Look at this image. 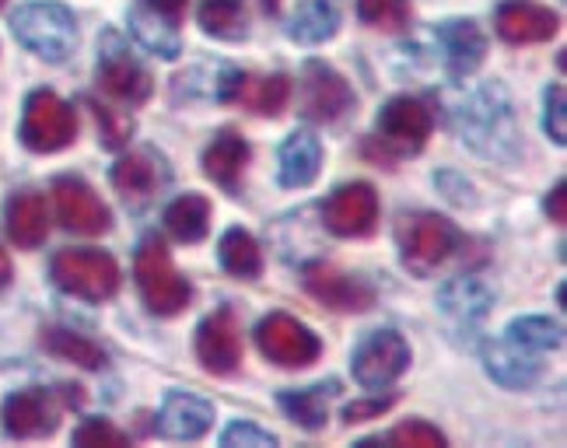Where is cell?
I'll list each match as a JSON object with an SVG mask.
<instances>
[{
	"mask_svg": "<svg viewBox=\"0 0 567 448\" xmlns=\"http://www.w3.org/2000/svg\"><path fill=\"white\" fill-rule=\"evenodd\" d=\"M434 131V116L421 98L400 95L385 102V110L379 113V158L392 162V158H406L424 152V144Z\"/></svg>",
	"mask_w": 567,
	"mask_h": 448,
	"instance_id": "cell-6",
	"label": "cell"
},
{
	"mask_svg": "<svg viewBox=\"0 0 567 448\" xmlns=\"http://www.w3.org/2000/svg\"><path fill=\"white\" fill-rule=\"evenodd\" d=\"M351 368L358 386L364 389H385L410 368V344L396 330H372L361 336L354 347Z\"/></svg>",
	"mask_w": 567,
	"mask_h": 448,
	"instance_id": "cell-7",
	"label": "cell"
},
{
	"mask_svg": "<svg viewBox=\"0 0 567 448\" xmlns=\"http://www.w3.org/2000/svg\"><path fill=\"white\" fill-rule=\"evenodd\" d=\"M305 291L333 312H368L375 305V291L358 277L337 270L333 263L305 267Z\"/></svg>",
	"mask_w": 567,
	"mask_h": 448,
	"instance_id": "cell-16",
	"label": "cell"
},
{
	"mask_svg": "<svg viewBox=\"0 0 567 448\" xmlns=\"http://www.w3.org/2000/svg\"><path fill=\"white\" fill-rule=\"evenodd\" d=\"M392 448H403V445H413V448H442L445 445V435L439 428H431L424 420H406L400 428H392L389 438H385Z\"/></svg>",
	"mask_w": 567,
	"mask_h": 448,
	"instance_id": "cell-39",
	"label": "cell"
},
{
	"mask_svg": "<svg viewBox=\"0 0 567 448\" xmlns=\"http://www.w3.org/2000/svg\"><path fill=\"white\" fill-rule=\"evenodd\" d=\"M200 29L214 39H246V0H200Z\"/></svg>",
	"mask_w": 567,
	"mask_h": 448,
	"instance_id": "cell-32",
	"label": "cell"
},
{
	"mask_svg": "<svg viewBox=\"0 0 567 448\" xmlns=\"http://www.w3.org/2000/svg\"><path fill=\"white\" fill-rule=\"evenodd\" d=\"M11 281V260H8V252L0 249V288H4Z\"/></svg>",
	"mask_w": 567,
	"mask_h": 448,
	"instance_id": "cell-43",
	"label": "cell"
},
{
	"mask_svg": "<svg viewBox=\"0 0 567 448\" xmlns=\"http://www.w3.org/2000/svg\"><path fill=\"white\" fill-rule=\"evenodd\" d=\"M60 428V407L47 389H18L4 399V431L18 441L50 438Z\"/></svg>",
	"mask_w": 567,
	"mask_h": 448,
	"instance_id": "cell-17",
	"label": "cell"
},
{
	"mask_svg": "<svg viewBox=\"0 0 567 448\" xmlns=\"http://www.w3.org/2000/svg\"><path fill=\"white\" fill-rule=\"evenodd\" d=\"M340 393V382H319L309 389H288L280 393V410L288 414L295 424H301L305 431H319L326 428V417H330V403Z\"/></svg>",
	"mask_w": 567,
	"mask_h": 448,
	"instance_id": "cell-28",
	"label": "cell"
},
{
	"mask_svg": "<svg viewBox=\"0 0 567 448\" xmlns=\"http://www.w3.org/2000/svg\"><path fill=\"white\" fill-rule=\"evenodd\" d=\"M491 305H494V294L480 281H473V277H455L439 294V309L455 333H473L487 319Z\"/></svg>",
	"mask_w": 567,
	"mask_h": 448,
	"instance_id": "cell-23",
	"label": "cell"
},
{
	"mask_svg": "<svg viewBox=\"0 0 567 448\" xmlns=\"http://www.w3.org/2000/svg\"><path fill=\"white\" fill-rule=\"evenodd\" d=\"M78 137V116L56 92L39 88L25 98V116H21V144L35 155H53L71 147Z\"/></svg>",
	"mask_w": 567,
	"mask_h": 448,
	"instance_id": "cell-5",
	"label": "cell"
},
{
	"mask_svg": "<svg viewBox=\"0 0 567 448\" xmlns=\"http://www.w3.org/2000/svg\"><path fill=\"white\" fill-rule=\"evenodd\" d=\"M264 4H267V11H277V0H264Z\"/></svg>",
	"mask_w": 567,
	"mask_h": 448,
	"instance_id": "cell-44",
	"label": "cell"
},
{
	"mask_svg": "<svg viewBox=\"0 0 567 448\" xmlns=\"http://www.w3.org/2000/svg\"><path fill=\"white\" fill-rule=\"evenodd\" d=\"M410 0H358V14L364 25L382 32H403L410 25Z\"/></svg>",
	"mask_w": 567,
	"mask_h": 448,
	"instance_id": "cell-35",
	"label": "cell"
},
{
	"mask_svg": "<svg viewBox=\"0 0 567 448\" xmlns=\"http://www.w3.org/2000/svg\"><path fill=\"white\" fill-rule=\"evenodd\" d=\"M11 29H14V39L21 42V46L32 50L42 60H50V63H63L78 46L74 14L63 4H53V0L21 4L11 14Z\"/></svg>",
	"mask_w": 567,
	"mask_h": 448,
	"instance_id": "cell-1",
	"label": "cell"
},
{
	"mask_svg": "<svg viewBox=\"0 0 567 448\" xmlns=\"http://www.w3.org/2000/svg\"><path fill=\"white\" fill-rule=\"evenodd\" d=\"M246 165H249V144L238 137L235 131L217 134L207 144V152H204V173H207V179H214L217 186H225V189L238 186V179H243V173H246Z\"/></svg>",
	"mask_w": 567,
	"mask_h": 448,
	"instance_id": "cell-27",
	"label": "cell"
},
{
	"mask_svg": "<svg viewBox=\"0 0 567 448\" xmlns=\"http://www.w3.org/2000/svg\"><path fill=\"white\" fill-rule=\"evenodd\" d=\"M484 365L487 375L505 389H526L539 378V354L522 347L518 340L501 336V340H487L484 344Z\"/></svg>",
	"mask_w": 567,
	"mask_h": 448,
	"instance_id": "cell-22",
	"label": "cell"
},
{
	"mask_svg": "<svg viewBox=\"0 0 567 448\" xmlns=\"http://www.w3.org/2000/svg\"><path fill=\"white\" fill-rule=\"evenodd\" d=\"M196 357L210 375H231L243 365V326L231 309H217L196 330Z\"/></svg>",
	"mask_w": 567,
	"mask_h": 448,
	"instance_id": "cell-14",
	"label": "cell"
},
{
	"mask_svg": "<svg viewBox=\"0 0 567 448\" xmlns=\"http://www.w3.org/2000/svg\"><path fill=\"white\" fill-rule=\"evenodd\" d=\"M322 221L340 239H364L379 225V194L372 183L337 186L322 207Z\"/></svg>",
	"mask_w": 567,
	"mask_h": 448,
	"instance_id": "cell-12",
	"label": "cell"
},
{
	"mask_svg": "<svg viewBox=\"0 0 567 448\" xmlns=\"http://www.w3.org/2000/svg\"><path fill=\"white\" fill-rule=\"evenodd\" d=\"M431 35H434V46H439L449 74L466 77V74H473L480 67V63H484L487 39H484V32L476 29V21L449 18V21H439Z\"/></svg>",
	"mask_w": 567,
	"mask_h": 448,
	"instance_id": "cell-18",
	"label": "cell"
},
{
	"mask_svg": "<svg viewBox=\"0 0 567 448\" xmlns=\"http://www.w3.org/2000/svg\"><path fill=\"white\" fill-rule=\"evenodd\" d=\"M301 116L312 123H337L340 116H347L354 110V88L347 84L343 74H337L330 63H305L301 71Z\"/></svg>",
	"mask_w": 567,
	"mask_h": 448,
	"instance_id": "cell-11",
	"label": "cell"
},
{
	"mask_svg": "<svg viewBox=\"0 0 567 448\" xmlns=\"http://www.w3.org/2000/svg\"><path fill=\"white\" fill-rule=\"evenodd\" d=\"M396 239L403 267L417 277H431L460 246V231L442 215H410L400 221Z\"/></svg>",
	"mask_w": 567,
	"mask_h": 448,
	"instance_id": "cell-4",
	"label": "cell"
},
{
	"mask_svg": "<svg viewBox=\"0 0 567 448\" xmlns=\"http://www.w3.org/2000/svg\"><path fill=\"white\" fill-rule=\"evenodd\" d=\"M50 270L56 288L81 302H105L120 291V267L102 249H60Z\"/></svg>",
	"mask_w": 567,
	"mask_h": 448,
	"instance_id": "cell-3",
	"label": "cell"
},
{
	"mask_svg": "<svg viewBox=\"0 0 567 448\" xmlns=\"http://www.w3.org/2000/svg\"><path fill=\"white\" fill-rule=\"evenodd\" d=\"M512 105H508V98H505V92L497 88H480L466 105H463V119H470V123H463V134H466V140L473 144V147H480V140H491L487 144V155H501L497 152V140H505V144H512L515 137H512Z\"/></svg>",
	"mask_w": 567,
	"mask_h": 448,
	"instance_id": "cell-15",
	"label": "cell"
},
{
	"mask_svg": "<svg viewBox=\"0 0 567 448\" xmlns=\"http://www.w3.org/2000/svg\"><path fill=\"white\" fill-rule=\"evenodd\" d=\"M221 445L225 448H235V445H252V448H274L277 438L264 428H256V424H246V420H238L231 424V428H225L221 435Z\"/></svg>",
	"mask_w": 567,
	"mask_h": 448,
	"instance_id": "cell-40",
	"label": "cell"
},
{
	"mask_svg": "<svg viewBox=\"0 0 567 448\" xmlns=\"http://www.w3.org/2000/svg\"><path fill=\"white\" fill-rule=\"evenodd\" d=\"M396 407V396H375V399H358V403H347L343 407V420L347 424H361V420H372L382 417L385 410Z\"/></svg>",
	"mask_w": 567,
	"mask_h": 448,
	"instance_id": "cell-41",
	"label": "cell"
},
{
	"mask_svg": "<svg viewBox=\"0 0 567 448\" xmlns=\"http://www.w3.org/2000/svg\"><path fill=\"white\" fill-rule=\"evenodd\" d=\"M165 183H168V168L155 152H130L113 168V186L130 207H144Z\"/></svg>",
	"mask_w": 567,
	"mask_h": 448,
	"instance_id": "cell-21",
	"label": "cell"
},
{
	"mask_svg": "<svg viewBox=\"0 0 567 448\" xmlns=\"http://www.w3.org/2000/svg\"><path fill=\"white\" fill-rule=\"evenodd\" d=\"M564 183H557L554 186V194H550V200H547V210H550V221L554 225H564V218H567V210H564Z\"/></svg>",
	"mask_w": 567,
	"mask_h": 448,
	"instance_id": "cell-42",
	"label": "cell"
},
{
	"mask_svg": "<svg viewBox=\"0 0 567 448\" xmlns=\"http://www.w3.org/2000/svg\"><path fill=\"white\" fill-rule=\"evenodd\" d=\"M0 4H4V0H0Z\"/></svg>",
	"mask_w": 567,
	"mask_h": 448,
	"instance_id": "cell-45",
	"label": "cell"
},
{
	"mask_svg": "<svg viewBox=\"0 0 567 448\" xmlns=\"http://www.w3.org/2000/svg\"><path fill=\"white\" fill-rule=\"evenodd\" d=\"M256 347L280 368H309L322 351L319 336L284 312L267 315L264 323L256 326Z\"/></svg>",
	"mask_w": 567,
	"mask_h": 448,
	"instance_id": "cell-9",
	"label": "cell"
},
{
	"mask_svg": "<svg viewBox=\"0 0 567 448\" xmlns=\"http://www.w3.org/2000/svg\"><path fill=\"white\" fill-rule=\"evenodd\" d=\"M543 126H547L554 144H567V92L560 81L543 92Z\"/></svg>",
	"mask_w": 567,
	"mask_h": 448,
	"instance_id": "cell-37",
	"label": "cell"
},
{
	"mask_svg": "<svg viewBox=\"0 0 567 448\" xmlns=\"http://www.w3.org/2000/svg\"><path fill=\"white\" fill-rule=\"evenodd\" d=\"M99 88L105 95H113L116 102H126V105H141L151 95V74L144 71V63L134 53H130V46L116 32L102 35Z\"/></svg>",
	"mask_w": 567,
	"mask_h": 448,
	"instance_id": "cell-10",
	"label": "cell"
},
{
	"mask_svg": "<svg viewBox=\"0 0 567 448\" xmlns=\"http://www.w3.org/2000/svg\"><path fill=\"white\" fill-rule=\"evenodd\" d=\"M4 225H8V235L18 249H39L50 235V210H47L42 194H35V189H21V194H14L4 210Z\"/></svg>",
	"mask_w": 567,
	"mask_h": 448,
	"instance_id": "cell-24",
	"label": "cell"
},
{
	"mask_svg": "<svg viewBox=\"0 0 567 448\" xmlns=\"http://www.w3.org/2000/svg\"><path fill=\"white\" fill-rule=\"evenodd\" d=\"M560 29V18L543 8L533 4V0H505L497 8V35L512 42V46H529V42H547L554 39Z\"/></svg>",
	"mask_w": 567,
	"mask_h": 448,
	"instance_id": "cell-19",
	"label": "cell"
},
{
	"mask_svg": "<svg viewBox=\"0 0 567 448\" xmlns=\"http://www.w3.org/2000/svg\"><path fill=\"white\" fill-rule=\"evenodd\" d=\"M134 277H137L144 305L155 315H179L189 305L193 288L186 277H179V270L172 267V256L158 235H147L141 242L137 260H134Z\"/></svg>",
	"mask_w": 567,
	"mask_h": 448,
	"instance_id": "cell-2",
	"label": "cell"
},
{
	"mask_svg": "<svg viewBox=\"0 0 567 448\" xmlns=\"http://www.w3.org/2000/svg\"><path fill=\"white\" fill-rule=\"evenodd\" d=\"M505 336L518 340L522 347H529V351H536V354H543V351H557V347H560V340H564V336H560V326L550 323V319H543V315L515 319Z\"/></svg>",
	"mask_w": 567,
	"mask_h": 448,
	"instance_id": "cell-34",
	"label": "cell"
},
{
	"mask_svg": "<svg viewBox=\"0 0 567 448\" xmlns=\"http://www.w3.org/2000/svg\"><path fill=\"white\" fill-rule=\"evenodd\" d=\"M217 256H221V267L231 277H243V281H252V277L264 273V252H259L256 239H252L246 228H228L221 235Z\"/></svg>",
	"mask_w": 567,
	"mask_h": 448,
	"instance_id": "cell-31",
	"label": "cell"
},
{
	"mask_svg": "<svg viewBox=\"0 0 567 448\" xmlns=\"http://www.w3.org/2000/svg\"><path fill=\"white\" fill-rule=\"evenodd\" d=\"M165 228L176 242H204L210 228V204L200 194H186L179 200H172L165 210Z\"/></svg>",
	"mask_w": 567,
	"mask_h": 448,
	"instance_id": "cell-29",
	"label": "cell"
},
{
	"mask_svg": "<svg viewBox=\"0 0 567 448\" xmlns=\"http://www.w3.org/2000/svg\"><path fill=\"white\" fill-rule=\"evenodd\" d=\"M277 162H280V186H288V189H305V186H312L316 176H319L322 144H319L316 134L298 131V134H291L288 140L280 144Z\"/></svg>",
	"mask_w": 567,
	"mask_h": 448,
	"instance_id": "cell-25",
	"label": "cell"
},
{
	"mask_svg": "<svg viewBox=\"0 0 567 448\" xmlns=\"http://www.w3.org/2000/svg\"><path fill=\"white\" fill-rule=\"evenodd\" d=\"M189 0H137L130 8V32L162 60H176L183 53V35L179 25L186 18Z\"/></svg>",
	"mask_w": 567,
	"mask_h": 448,
	"instance_id": "cell-8",
	"label": "cell"
},
{
	"mask_svg": "<svg viewBox=\"0 0 567 448\" xmlns=\"http://www.w3.org/2000/svg\"><path fill=\"white\" fill-rule=\"evenodd\" d=\"M89 110L99 123V131H102V144L105 147H123L130 140V134H134V119L123 116L120 110H113V105H102L99 98H89Z\"/></svg>",
	"mask_w": 567,
	"mask_h": 448,
	"instance_id": "cell-36",
	"label": "cell"
},
{
	"mask_svg": "<svg viewBox=\"0 0 567 448\" xmlns=\"http://www.w3.org/2000/svg\"><path fill=\"white\" fill-rule=\"evenodd\" d=\"M42 347H47L50 354L63 357V361H74V365L81 368H105V351L99 344H92L89 336H81L74 330H63V326H50L42 330Z\"/></svg>",
	"mask_w": 567,
	"mask_h": 448,
	"instance_id": "cell-33",
	"label": "cell"
},
{
	"mask_svg": "<svg viewBox=\"0 0 567 448\" xmlns=\"http://www.w3.org/2000/svg\"><path fill=\"white\" fill-rule=\"evenodd\" d=\"M53 204L60 225L74 235H105L113 225V215H109L102 197L78 176H60L53 183Z\"/></svg>",
	"mask_w": 567,
	"mask_h": 448,
	"instance_id": "cell-13",
	"label": "cell"
},
{
	"mask_svg": "<svg viewBox=\"0 0 567 448\" xmlns=\"http://www.w3.org/2000/svg\"><path fill=\"white\" fill-rule=\"evenodd\" d=\"M74 445H81V448H126L130 438H126L120 428H113L109 420L89 417V420H84L81 428L74 431Z\"/></svg>",
	"mask_w": 567,
	"mask_h": 448,
	"instance_id": "cell-38",
	"label": "cell"
},
{
	"mask_svg": "<svg viewBox=\"0 0 567 448\" xmlns=\"http://www.w3.org/2000/svg\"><path fill=\"white\" fill-rule=\"evenodd\" d=\"M340 29V11L333 0H301L291 18V39L316 46V42L333 39Z\"/></svg>",
	"mask_w": 567,
	"mask_h": 448,
	"instance_id": "cell-30",
	"label": "cell"
},
{
	"mask_svg": "<svg viewBox=\"0 0 567 448\" xmlns=\"http://www.w3.org/2000/svg\"><path fill=\"white\" fill-rule=\"evenodd\" d=\"M231 98L243 102L246 110H252L256 116H280L291 102V81L284 74H270V77L238 74Z\"/></svg>",
	"mask_w": 567,
	"mask_h": 448,
	"instance_id": "cell-26",
	"label": "cell"
},
{
	"mask_svg": "<svg viewBox=\"0 0 567 448\" xmlns=\"http://www.w3.org/2000/svg\"><path fill=\"white\" fill-rule=\"evenodd\" d=\"M214 424V407L207 399L172 389L158 410V435L172 441H200Z\"/></svg>",
	"mask_w": 567,
	"mask_h": 448,
	"instance_id": "cell-20",
	"label": "cell"
}]
</instances>
